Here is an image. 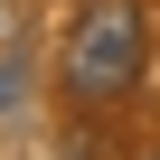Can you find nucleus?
<instances>
[{"label":"nucleus","mask_w":160,"mask_h":160,"mask_svg":"<svg viewBox=\"0 0 160 160\" xmlns=\"http://www.w3.org/2000/svg\"><path fill=\"white\" fill-rule=\"evenodd\" d=\"M141 75H151V19H141V0H85L75 28H66V94L85 113H104Z\"/></svg>","instance_id":"nucleus-1"},{"label":"nucleus","mask_w":160,"mask_h":160,"mask_svg":"<svg viewBox=\"0 0 160 160\" xmlns=\"http://www.w3.org/2000/svg\"><path fill=\"white\" fill-rule=\"evenodd\" d=\"M19 94H28V47H10V57H0V113H10Z\"/></svg>","instance_id":"nucleus-2"},{"label":"nucleus","mask_w":160,"mask_h":160,"mask_svg":"<svg viewBox=\"0 0 160 160\" xmlns=\"http://www.w3.org/2000/svg\"><path fill=\"white\" fill-rule=\"evenodd\" d=\"M151 160H160V151H151Z\"/></svg>","instance_id":"nucleus-3"}]
</instances>
